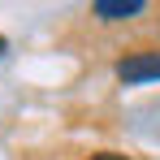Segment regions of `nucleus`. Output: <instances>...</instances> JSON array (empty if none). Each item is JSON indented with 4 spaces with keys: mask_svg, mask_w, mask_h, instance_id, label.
<instances>
[{
    "mask_svg": "<svg viewBox=\"0 0 160 160\" xmlns=\"http://www.w3.org/2000/svg\"><path fill=\"white\" fill-rule=\"evenodd\" d=\"M117 78L121 82H152L160 78V52H130L117 61Z\"/></svg>",
    "mask_w": 160,
    "mask_h": 160,
    "instance_id": "f257e3e1",
    "label": "nucleus"
},
{
    "mask_svg": "<svg viewBox=\"0 0 160 160\" xmlns=\"http://www.w3.org/2000/svg\"><path fill=\"white\" fill-rule=\"evenodd\" d=\"M4 48H9V43H4V35H0V56H4Z\"/></svg>",
    "mask_w": 160,
    "mask_h": 160,
    "instance_id": "20e7f679",
    "label": "nucleus"
},
{
    "mask_svg": "<svg viewBox=\"0 0 160 160\" xmlns=\"http://www.w3.org/2000/svg\"><path fill=\"white\" fill-rule=\"evenodd\" d=\"M91 13L104 18V22H117V18H134V13H143V0H95Z\"/></svg>",
    "mask_w": 160,
    "mask_h": 160,
    "instance_id": "f03ea898",
    "label": "nucleus"
},
{
    "mask_svg": "<svg viewBox=\"0 0 160 160\" xmlns=\"http://www.w3.org/2000/svg\"><path fill=\"white\" fill-rule=\"evenodd\" d=\"M91 160H130V156H121V152H100V156H91Z\"/></svg>",
    "mask_w": 160,
    "mask_h": 160,
    "instance_id": "7ed1b4c3",
    "label": "nucleus"
}]
</instances>
